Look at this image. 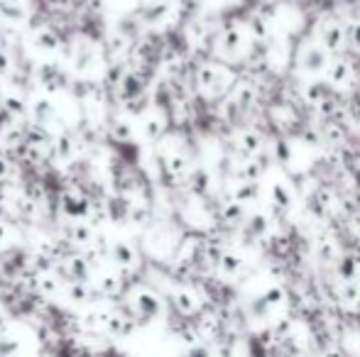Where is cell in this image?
I'll list each match as a JSON object with an SVG mask.
<instances>
[{
    "label": "cell",
    "instance_id": "6",
    "mask_svg": "<svg viewBox=\"0 0 360 357\" xmlns=\"http://www.w3.org/2000/svg\"><path fill=\"white\" fill-rule=\"evenodd\" d=\"M3 235H5V225L0 223V238H3Z\"/></svg>",
    "mask_w": 360,
    "mask_h": 357
},
{
    "label": "cell",
    "instance_id": "2",
    "mask_svg": "<svg viewBox=\"0 0 360 357\" xmlns=\"http://www.w3.org/2000/svg\"><path fill=\"white\" fill-rule=\"evenodd\" d=\"M12 120H15V115H10V113H8L5 108H0V130H8V128H10Z\"/></svg>",
    "mask_w": 360,
    "mask_h": 357
},
{
    "label": "cell",
    "instance_id": "1",
    "mask_svg": "<svg viewBox=\"0 0 360 357\" xmlns=\"http://www.w3.org/2000/svg\"><path fill=\"white\" fill-rule=\"evenodd\" d=\"M115 260H118L120 264H133V260H135V255H133V250H130L128 245H118L115 247Z\"/></svg>",
    "mask_w": 360,
    "mask_h": 357
},
{
    "label": "cell",
    "instance_id": "4",
    "mask_svg": "<svg viewBox=\"0 0 360 357\" xmlns=\"http://www.w3.org/2000/svg\"><path fill=\"white\" fill-rule=\"evenodd\" d=\"M74 238H76V240H81V242H86L91 238L89 228H74Z\"/></svg>",
    "mask_w": 360,
    "mask_h": 357
},
{
    "label": "cell",
    "instance_id": "3",
    "mask_svg": "<svg viewBox=\"0 0 360 357\" xmlns=\"http://www.w3.org/2000/svg\"><path fill=\"white\" fill-rule=\"evenodd\" d=\"M10 174H12V169H10V164H8V159L0 157V178H8Z\"/></svg>",
    "mask_w": 360,
    "mask_h": 357
},
{
    "label": "cell",
    "instance_id": "5",
    "mask_svg": "<svg viewBox=\"0 0 360 357\" xmlns=\"http://www.w3.org/2000/svg\"><path fill=\"white\" fill-rule=\"evenodd\" d=\"M8 67H10V59L5 54H0V71H8Z\"/></svg>",
    "mask_w": 360,
    "mask_h": 357
}]
</instances>
